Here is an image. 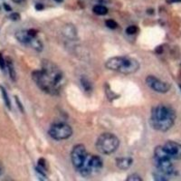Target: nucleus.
<instances>
[{
  "mask_svg": "<svg viewBox=\"0 0 181 181\" xmlns=\"http://www.w3.org/2000/svg\"><path fill=\"white\" fill-rule=\"evenodd\" d=\"M176 118V111L171 107L159 104L151 110L150 124L156 130L165 132L172 128Z\"/></svg>",
  "mask_w": 181,
  "mask_h": 181,
  "instance_id": "1",
  "label": "nucleus"
},
{
  "mask_svg": "<svg viewBox=\"0 0 181 181\" xmlns=\"http://www.w3.org/2000/svg\"><path fill=\"white\" fill-rule=\"evenodd\" d=\"M105 66L111 71L120 72L124 74L135 73L140 69V63L131 57L128 56H115L110 58Z\"/></svg>",
  "mask_w": 181,
  "mask_h": 181,
  "instance_id": "2",
  "label": "nucleus"
},
{
  "mask_svg": "<svg viewBox=\"0 0 181 181\" xmlns=\"http://www.w3.org/2000/svg\"><path fill=\"white\" fill-rule=\"evenodd\" d=\"M32 78L36 85L45 93L50 95H58L60 93L62 89L59 88L42 69L34 71L32 73Z\"/></svg>",
  "mask_w": 181,
  "mask_h": 181,
  "instance_id": "3",
  "label": "nucleus"
},
{
  "mask_svg": "<svg viewBox=\"0 0 181 181\" xmlns=\"http://www.w3.org/2000/svg\"><path fill=\"white\" fill-rule=\"evenodd\" d=\"M120 146V141L117 136L105 132L99 136L96 141V149L99 152L104 155H111L114 153Z\"/></svg>",
  "mask_w": 181,
  "mask_h": 181,
  "instance_id": "4",
  "label": "nucleus"
},
{
  "mask_svg": "<svg viewBox=\"0 0 181 181\" xmlns=\"http://www.w3.org/2000/svg\"><path fill=\"white\" fill-rule=\"evenodd\" d=\"M154 160L158 171L170 177L174 172L172 159L163 149V146H158L154 150Z\"/></svg>",
  "mask_w": 181,
  "mask_h": 181,
  "instance_id": "5",
  "label": "nucleus"
},
{
  "mask_svg": "<svg viewBox=\"0 0 181 181\" xmlns=\"http://www.w3.org/2000/svg\"><path fill=\"white\" fill-rule=\"evenodd\" d=\"M16 38L23 44L28 45L37 52H42L43 45L37 38V31L34 29L19 30L16 33Z\"/></svg>",
  "mask_w": 181,
  "mask_h": 181,
  "instance_id": "6",
  "label": "nucleus"
},
{
  "mask_svg": "<svg viewBox=\"0 0 181 181\" xmlns=\"http://www.w3.org/2000/svg\"><path fill=\"white\" fill-rule=\"evenodd\" d=\"M42 70L47 74V76L59 87L63 88L66 82L65 77L62 70L50 61H43L42 64Z\"/></svg>",
  "mask_w": 181,
  "mask_h": 181,
  "instance_id": "7",
  "label": "nucleus"
},
{
  "mask_svg": "<svg viewBox=\"0 0 181 181\" xmlns=\"http://www.w3.org/2000/svg\"><path fill=\"white\" fill-rule=\"evenodd\" d=\"M103 166L102 159L97 155H93L90 157H87L84 164L82 166V168L79 169L81 175L82 177H90L92 174L98 173Z\"/></svg>",
  "mask_w": 181,
  "mask_h": 181,
  "instance_id": "8",
  "label": "nucleus"
},
{
  "mask_svg": "<svg viewBox=\"0 0 181 181\" xmlns=\"http://www.w3.org/2000/svg\"><path fill=\"white\" fill-rule=\"evenodd\" d=\"M49 135L56 141H64L69 139L73 135L72 127L64 122H58L53 124L49 129Z\"/></svg>",
  "mask_w": 181,
  "mask_h": 181,
  "instance_id": "9",
  "label": "nucleus"
},
{
  "mask_svg": "<svg viewBox=\"0 0 181 181\" xmlns=\"http://www.w3.org/2000/svg\"><path fill=\"white\" fill-rule=\"evenodd\" d=\"M87 150L84 145L82 144H77L75 145L71 152V159L73 167L76 169H80L82 166L84 164L86 159H87Z\"/></svg>",
  "mask_w": 181,
  "mask_h": 181,
  "instance_id": "10",
  "label": "nucleus"
},
{
  "mask_svg": "<svg viewBox=\"0 0 181 181\" xmlns=\"http://www.w3.org/2000/svg\"><path fill=\"white\" fill-rule=\"evenodd\" d=\"M146 83L147 85L153 90L159 93H166L170 90V85L160 79L153 76V75H149L146 78Z\"/></svg>",
  "mask_w": 181,
  "mask_h": 181,
  "instance_id": "11",
  "label": "nucleus"
},
{
  "mask_svg": "<svg viewBox=\"0 0 181 181\" xmlns=\"http://www.w3.org/2000/svg\"><path fill=\"white\" fill-rule=\"evenodd\" d=\"M163 149L172 159H181V144L173 141H167Z\"/></svg>",
  "mask_w": 181,
  "mask_h": 181,
  "instance_id": "12",
  "label": "nucleus"
},
{
  "mask_svg": "<svg viewBox=\"0 0 181 181\" xmlns=\"http://www.w3.org/2000/svg\"><path fill=\"white\" fill-rule=\"evenodd\" d=\"M133 163V159L129 157H123L119 158L116 159V165L117 167L121 170H127L130 168V166Z\"/></svg>",
  "mask_w": 181,
  "mask_h": 181,
  "instance_id": "13",
  "label": "nucleus"
},
{
  "mask_svg": "<svg viewBox=\"0 0 181 181\" xmlns=\"http://www.w3.org/2000/svg\"><path fill=\"white\" fill-rule=\"evenodd\" d=\"M63 34L65 37H67L70 40H74L77 37L76 28L73 25H66L63 28Z\"/></svg>",
  "mask_w": 181,
  "mask_h": 181,
  "instance_id": "14",
  "label": "nucleus"
},
{
  "mask_svg": "<svg viewBox=\"0 0 181 181\" xmlns=\"http://www.w3.org/2000/svg\"><path fill=\"white\" fill-rule=\"evenodd\" d=\"M81 85H82L83 90H84L86 93H88V94L92 93L93 89V86L92 82H90L87 77L82 76V77L81 78Z\"/></svg>",
  "mask_w": 181,
  "mask_h": 181,
  "instance_id": "15",
  "label": "nucleus"
},
{
  "mask_svg": "<svg viewBox=\"0 0 181 181\" xmlns=\"http://www.w3.org/2000/svg\"><path fill=\"white\" fill-rule=\"evenodd\" d=\"M6 62H7V68L8 69V73H9V76H10L11 80L16 81V70H15V66L13 64V61L9 57H7V58H6Z\"/></svg>",
  "mask_w": 181,
  "mask_h": 181,
  "instance_id": "16",
  "label": "nucleus"
},
{
  "mask_svg": "<svg viewBox=\"0 0 181 181\" xmlns=\"http://www.w3.org/2000/svg\"><path fill=\"white\" fill-rule=\"evenodd\" d=\"M93 12L97 16H105L108 13V8L102 5H96L93 7Z\"/></svg>",
  "mask_w": 181,
  "mask_h": 181,
  "instance_id": "17",
  "label": "nucleus"
},
{
  "mask_svg": "<svg viewBox=\"0 0 181 181\" xmlns=\"http://www.w3.org/2000/svg\"><path fill=\"white\" fill-rule=\"evenodd\" d=\"M0 90H1V93H2V97L4 99V102L6 103V106L8 108V110H11V102H10V98L7 93V90L4 87L0 86Z\"/></svg>",
  "mask_w": 181,
  "mask_h": 181,
  "instance_id": "18",
  "label": "nucleus"
},
{
  "mask_svg": "<svg viewBox=\"0 0 181 181\" xmlns=\"http://www.w3.org/2000/svg\"><path fill=\"white\" fill-rule=\"evenodd\" d=\"M153 177L158 181H165V180L168 179V176H167V175H165V174H163V173H161L159 171H158L157 173H154Z\"/></svg>",
  "mask_w": 181,
  "mask_h": 181,
  "instance_id": "19",
  "label": "nucleus"
},
{
  "mask_svg": "<svg viewBox=\"0 0 181 181\" xmlns=\"http://www.w3.org/2000/svg\"><path fill=\"white\" fill-rule=\"evenodd\" d=\"M105 25H106V26H107L108 28H110V29H115V28L118 27L117 22H115V21L112 20V19H108V20L105 22Z\"/></svg>",
  "mask_w": 181,
  "mask_h": 181,
  "instance_id": "20",
  "label": "nucleus"
},
{
  "mask_svg": "<svg viewBox=\"0 0 181 181\" xmlns=\"http://www.w3.org/2000/svg\"><path fill=\"white\" fill-rule=\"evenodd\" d=\"M127 180L129 181H142V177L139 176L138 174H131L127 177Z\"/></svg>",
  "mask_w": 181,
  "mask_h": 181,
  "instance_id": "21",
  "label": "nucleus"
},
{
  "mask_svg": "<svg viewBox=\"0 0 181 181\" xmlns=\"http://www.w3.org/2000/svg\"><path fill=\"white\" fill-rule=\"evenodd\" d=\"M138 32V27L135 26V25H129V27H127L126 29V33L129 35H132V34H135L136 33Z\"/></svg>",
  "mask_w": 181,
  "mask_h": 181,
  "instance_id": "22",
  "label": "nucleus"
},
{
  "mask_svg": "<svg viewBox=\"0 0 181 181\" xmlns=\"http://www.w3.org/2000/svg\"><path fill=\"white\" fill-rule=\"evenodd\" d=\"M37 168H40V169H42V170H43V171L46 170V163H45L44 159H40L38 160V166H37Z\"/></svg>",
  "mask_w": 181,
  "mask_h": 181,
  "instance_id": "23",
  "label": "nucleus"
},
{
  "mask_svg": "<svg viewBox=\"0 0 181 181\" xmlns=\"http://www.w3.org/2000/svg\"><path fill=\"white\" fill-rule=\"evenodd\" d=\"M6 67H7L6 59L4 58V56H3L2 54H0V68H1L2 71H5V70H6Z\"/></svg>",
  "mask_w": 181,
  "mask_h": 181,
  "instance_id": "24",
  "label": "nucleus"
},
{
  "mask_svg": "<svg viewBox=\"0 0 181 181\" xmlns=\"http://www.w3.org/2000/svg\"><path fill=\"white\" fill-rule=\"evenodd\" d=\"M10 18L12 20H14V21H16V20H18L20 18V16H19L18 13H13V14L10 15Z\"/></svg>",
  "mask_w": 181,
  "mask_h": 181,
  "instance_id": "25",
  "label": "nucleus"
},
{
  "mask_svg": "<svg viewBox=\"0 0 181 181\" xmlns=\"http://www.w3.org/2000/svg\"><path fill=\"white\" fill-rule=\"evenodd\" d=\"M16 103H17V105L19 106V108H20V110H21V111L23 112L24 111V107H23V105H22V103H21V102H20V100L16 96Z\"/></svg>",
  "mask_w": 181,
  "mask_h": 181,
  "instance_id": "26",
  "label": "nucleus"
},
{
  "mask_svg": "<svg viewBox=\"0 0 181 181\" xmlns=\"http://www.w3.org/2000/svg\"><path fill=\"white\" fill-rule=\"evenodd\" d=\"M3 173H4V165L0 161V177L3 175Z\"/></svg>",
  "mask_w": 181,
  "mask_h": 181,
  "instance_id": "27",
  "label": "nucleus"
},
{
  "mask_svg": "<svg viewBox=\"0 0 181 181\" xmlns=\"http://www.w3.org/2000/svg\"><path fill=\"white\" fill-rule=\"evenodd\" d=\"M168 4H173V3H180L181 0H167Z\"/></svg>",
  "mask_w": 181,
  "mask_h": 181,
  "instance_id": "28",
  "label": "nucleus"
},
{
  "mask_svg": "<svg viewBox=\"0 0 181 181\" xmlns=\"http://www.w3.org/2000/svg\"><path fill=\"white\" fill-rule=\"evenodd\" d=\"M25 1V0H13V2L16 4H22Z\"/></svg>",
  "mask_w": 181,
  "mask_h": 181,
  "instance_id": "29",
  "label": "nucleus"
},
{
  "mask_svg": "<svg viewBox=\"0 0 181 181\" xmlns=\"http://www.w3.org/2000/svg\"><path fill=\"white\" fill-rule=\"evenodd\" d=\"M4 7H5V9L7 10V11H11V7H9V5H7V4H4Z\"/></svg>",
  "mask_w": 181,
  "mask_h": 181,
  "instance_id": "30",
  "label": "nucleus"
},
{
  "mask_svg": "<svg viewBox=\"0 0 181 181\" xmlns=\"http://www.w3.org/2000/svg\"><path fill=\"white\" fill-rule=\"evenodd\" d=\"M35 8H36V10H42V9L43 8V5H39V4H37V5L35 6Z\"/></svg>",
  "mask_w": 181,
  "mask_h": 181,
  "instance_id": "31",
  "label": "nucleus"
},
{
  "mask_svg": "<svg viewBox=\"0 0 181 181\" xmlns=\"http://www.w3.org/2000/svg\"><path fill=\"white\" fill-rule=\"evenodd\" d=\"M55 1H56V2H59V3H60V2H63L64 0H55Z\"/></svg>",
  "mask_w": 181,
  "mask_h": 181,
  "instance_id": "32",
  "label": "nucleus"
},
{
  "mask_svg": "<svg viewBox=\"0 0 181 181\" xmlns=\"http://www.w3.org/2000/svg\"><path fill=\"white\" fill-rule=\"evenodd\" d=\"M179 88H180V90H181V84H179Z\"/></svg>",
  "mask_w": 181,
  "mask_h": 181,
  "instance_id": "33",
  "label": "nucleus"
},
{
  "mask_svg": "<svg viewBox=\"0 0 181 181\" xmlns=\"http://www.w3.org/2000/svg\"><path fill=\"white\" fill-rule=\"evenodd\" d=\"M0 9H1V7H0Z\"/></svg>",
  "mask_w": 181,
  "mask_h": 181,
  "instance_id": "34",
  "label": "nucleus"
}]
</instances>
